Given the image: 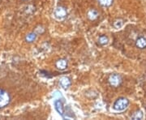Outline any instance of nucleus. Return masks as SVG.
<instances>
[{"label": "nucleus", "mask_w": 146, "mask_h": 120, "mask_svg": "<svg viewBox=\"0 0 146 120\" xmlns=\"http://www.w3.org/2000/svg\"><path fill=\"white\" fill-rule=\"evenodd\" d=\"M54 106H55V110H57V112L61 115L64 117V112H65V108L63 106V102L60 100H56L54 101Z\"/></svg>", "instance_id": "6"}, {"label": "nucleus", "mask_w": 146, "mask_h": 120, "mask_svg": "<svg viewBox=\"0 0 146 120\" xmlns=\"http://www.w3.org/2000/svg\"><path fill=\"white\" fill-rule=\"evenodd\" d=\"M114 0H98V3L101 6L104 7H109L113 4Z\"/></svg>", "instance_id": "11"}, {"label": "nucleus", "mask_w": 146, "mask_h": 120, "mask_svg": "<svg viewBox=\"0 0 146 120\" xmlns=\"http://www.w3.org/2000/svg\"><path fill=\"white\" fill-rule=\"evenodd\" d=\"M55 67L60 71H64L68 68V60L65 58H59L55 63Z\"/></svg>", "instance_id": "5"}, {"label": "nucleus", "mask_w": 146, "mask_h": 120, "mask_svg": "<svg viewBox=\"0 0 146 120\" xmlns=\"http://www.w3.org/2000/svg\"><path fill=\"white\" fill-rule=\"evenodd\" d=\"M136 48L140 50H144L146 48V38L144 37H139L136 41Z\"/></svg>", "instance_id": "8"}, {"label": "nucleus", "mask_w": 146, "mask_h": 120, "mask_svg": "<svg viewBox=\"0 0 146 120\" xmlns=\"http://www.w3.org/2000/svg\"><path fill=\"white\" fill-rule=\"evenodd\" d=\"M98 12L95 9H91L88 12V17L89 18V20H91V21L96 20L98 18Z\"/></svg>", "instance_id": "9"}, {"label": "nucleus", "mask_w": 146, "mask_h": 120, "mask_svg": "<svg viewBox=\"0 0 146 120\" xmlns=\"http://www.w3.org/2000/svg\"><path fill=\"white\" fill-rule=\"evenodd\" d=\"M10 94L3 89H0V109L4 108L10 103Z\"/></svg>", "instance_id": "3"}, {"label": "nucleus", "mask_w": 146, "mask_h": 120, "mask_svg": "<svg viewBox=\"0 0 146 120\" xmlns=\"http://www.w3.org/2000/svg\"><path fill=\"white\" fill-rule=\"evenodd\" d=\"M54 15L58 20H62V19H64L67 16L68 12H67V10H66L65 7L59 6V7H57L56 9L54 10Z\"/></svg>", "instance_id": "4"}, {"label": "nucleus", "mask_w": 146, "mask_h": 120, "mask_svg": "<svg viewBox=\"0 0 146 120\" xmlns=\"http://www.w3.org/2000/svg\"><path fill=\"white\" fill-rule=\"evenodd\" d=\"M131 119H143V113H142V111L141 110H137L136 112H135L133 115L131 116Z\"/></svg>", "instance_id": "12"}, {"label": "nucleus", "mask_w": 146, "mask_h": 120, "mask_svg": "<svg viewBox=\"0 0 146 120\" xmlns=\"http://www.w3.org/2000/svg\"><path fill=\"white\" fill-rule=\"evenodd\" d=\"M59 84H60V86L63 88V89H68L70 86H71V84H72V81H71V80L67 77V76H63L62 78L60 79V80H59Z\"/></svg>", "instance_id": "7"}, {"label": "nucleus", "mask_w": 146, "mask_h": 120, "mask_svg": "<svg viewBox=\"0 0 146 120\" xmlns=\"http://www.w3.org/2000/svg\"><path fill=\"white\" fill-rule=\"evenodd\" d=\"M110 85L113 88H118L123 83V79L119 74H111L108 78Z\"/></svg>", "instance_id": "2"}, {"label": "nucleus", "mask_w": 146, "mask_h": 120, "mask_svg": "<svg viewBox=\"0 0 146 120\" xmlns=\"http://www.w3.org/2000/svg\"><path fill=\"white\" fill-rule=\"evenodd\" d=\"M129 105V101L125 97H119L113 105V109L116 111H123Z\"/></svg>", "instance_id": "1"}, {"label": "nucleus", "mask_w": 146, "mask_h": 120, "mask_svg": "<svg viewBox=\"0 0 146 120\" xmlns=\"http://www.w3.org/2000/svg\"><path fill=\"white\" fill-rule=\"evenodd\" d=\"M36 33H34V32H31V33H29V34H28L25 37V39H26V41L28 42H33L35 39H36Z\"/></svg>", "instance_id": "13"}, {"label": "nucleus", "mask_w": 146, "mask_h": 120, "mask_svg": "<svg viewBox=\"0 0 146 120\" xmlns=\"http://www.w3.org/2000/svg\"><path fill=\"white\" fill-rule=\"evenodd\" d=\"M123 21L121 20V19H118V20L115 21L114 24H113V25H114L115 29H120L121 27L123 26Z\"/></svg>", "instance_id": "14"}, {"label": "nucleus", "mask_w": 146, "mask_h": 120, "mask_svg": "<svg viewBox=\"0 0 146 120\" xmlns=\"http://www.w3.org/2000/svg\"><path fill=\"white\" fill-rule=\"evenodd\" d=\"M25 1H26V0H25Z\"/></svg>", "instance_id": "15"}, {"label": "nucleus", "mask_w": 146, "mask_h": 120, "mask_svg": "<svg viewBox=\"0 0 146 120\" xmlns=\"http://www.w3.org/2000/svg\"><path fill=\"white\" fill-rule=\"evenodd\" d=\"M108 42H109V39L106 35H101L98 37V44L100 46H106V45L108 44Z\"/></svg>", "instance_id": "10"}]
</instances>
